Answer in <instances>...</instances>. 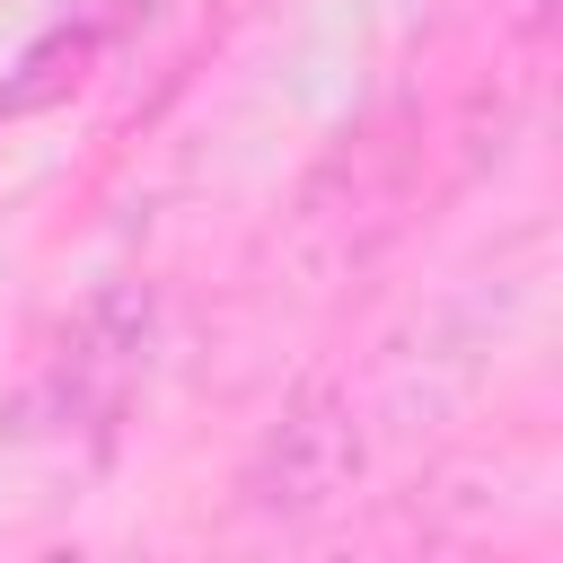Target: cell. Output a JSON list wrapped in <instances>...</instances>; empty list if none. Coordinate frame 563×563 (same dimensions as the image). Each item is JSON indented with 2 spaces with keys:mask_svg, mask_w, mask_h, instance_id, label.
Here are the masks:
<instances>
[{
  "mask_svg": "<svg viewBox=\"0 0 563 563\" xmlns=\"http://www.w3.org/2000/svg\"><path fill=\"white\" fill-rule=\"evenodd\" d=\"M141 18V0H79L70 18H53L18 62H9V79H0V114H44V106H62L70 88H88V70L114 53V35Z\"/></svg>",
  "mask_w": 563,
  "mask_h": 563,
  "instance_id": "3",
  "label": "cell"
},
{
  "mask_svg": "<svg viewBox=\"0 0 563 563\" xmlns=\"http://www.w3.org/2000/svg\"><path fill=\"white\" fill-rule=\"evenodd\" d=\"M141 343H150V290L106 282V290L62 325V343L44 352V378H35L26 413L53 422V431H106V422L123 413L132 378H141Z\"/></svg>",
  "mask_w": 563,
  "mask_h": 563,
  "instance_id": "1",
  "label": "cell"
},
{
  "mask_svg": "<svg viewBox=\"0 0 563 563\" xmlns=\"http://www.w3.org/2000/svg\"><path fill=\"white\" fill-rule=\"evenodd\" d=\"M352 475H361L352 405H343L334 387H308V396L264 431V449H255V466H246V510H264V519H308V510H325Z\"/></svg>",
  "mask_w": 563,
  "mask_h": 563,
  "instance_id": "2",
  "label": "cell"
}]
</instances>
